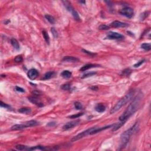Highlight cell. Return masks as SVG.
I'll return each instance as SVG.
<instances>
[{
    "label": "cell",
    "mask_w": 151,
    "mask_h": 151,
    "mask_svg": "<svg viewBox=\"0 0 151 151\" xmlns=\"http://www.w3.org/2000/svg\"><path fill=\"white\" fill-rule=\"evenodd\" d=\"M11 43L12 44V46H13L14 48L17 50H18L20 48V44H19L18 41L15 39H11Z\"/></svg>",
    "instance_id": "cell-16"
},
{
    "label": "cell",
    "mask_w": 151,
    "mask_h": 151,
    "mask_svg": "<svg viewBox=\"0 0 151 151\" xmlns=\"http://www.w3.org/2000/svg\"><path fill=\"white\" fill-rule=\"evenodd\" d=\"M0 105H1V107H2V108H4L5 109H8V108H11V106H10V105L4 103V102H3L2 101L1 102V103H0Z\"/></svg>",
    "instance_id": "cell-35"
},
{
    "label": "cell",
    "mask_w": 151,
    "mask_h": 151,
    "mask_svg": "<svg viewBox=\"0 0 151 151\" xmlns=\"http://www.w3.org/2000/svg\"><path fill=\"white\" fill-rule=\"evenodd\" d=\"M110 26L113 28H125L129 26V24L119 21H114L110 24Z\"/></svg>",
    "instance_id": "cell-10"
},
{
    "label": "cell",
    "mask_w": 151,
    "mask_h": 151,
    "mask_svg": "<svg viewBox=\"0 0 151 151\" xmlns=\"http://www.w3.org/2000/svg\"><path fill=\"white\" fill-rule=\"evenodd\" d=\"M32 93L33 94V95L34 96H36V97H38L39 96L41 95V93H40L39 91H34V92H32Z\"/></svg>",
    "instance_id": "cell-39"
},
{
    "label": "cell",
    "mask_w": 151,
    "mask_h": 151,
    "mask_svg": "<svg viewBox=\"0 0 151 151\" xmlns=\"http://www.w3.org/2000/svg\"><path fill=\"white\" fill-rule=\"evenodd\" d=\"M55 125H56V122H52L48 123L47 125V126L48 127H53L54 126H55Z\"/></svg>",
    "instance_id": "cell-40"
},
{
    "label": "cell",
    "mask_w": 151,
    "mask_h": 151,
    "mask_svg": "<svg viewBox=\"0 0 151 151\" xmlns=\"http://www.w3.org/2000/svg\"><path fill=\"white\" fill-rule=\"evenodd\" d=\"M138 128H139V124L137 122H136L133 126H132L131 128L125 131L122 134L121 136H120V146L121 149H123L125 146H126L127 144L129 142L131 136L137 131Z\"/></svg>",
    "instance_id": "cell-2"
},
{
    "label": "cell",
    "mask_w": 151,
    "mask_h": 151,
    "mask_svg": "<svg viewBox=\"0 0 151 151\" xmlns=\"http://www.w3.org/2000/svg\"><path fill=\"white\" fill-rule=\"evenodd\" d=\"M83 115H84V113H77L76 115H73L70 116H69V118L70 119H75V118H78L82 116Z\"/></svg>",
    "instance_id": "cell-30"
},
{
    "label": "cell",
    "mask_w": 151,
    "mask_h": 151,
    "mask_svg": "<svg viewBox=\"0 0 151 151\" xmlns=\"http://www.w3.org/2000/svg\"><path fill=\"white\" fill-rule=\"evenodd\" d=\"M72 73L68 70H64L63 72L61 73V76L65 79L70 78L72 77Z\"/></svg>",
    "instance_id": "cell-20"
},
{
    "label": "cell",
    "mask_w": 151,
    "mask_h": 151,
    "mask_svg": "<svg viewBox=\"0 0 151 151\" xmlns=\"http://www.w3.org/2000/svg\"><path fill=\"white\" fill-rule=\"evenodd\" d=\"M79 3H83V4H86V1H79Z\"/></svg>",
    "instance_id": "cell-42"
},
{
    "label": "cell",
    "mask_w": 151,
    "mask_h": 151,
    "mask_svg": "<svg viewBox=\"0 0 151 151\" xmlns=\"http://www.w3.org/2000/svg\"><path fill=\"white\" fill-rule=\"evenodd\" d=\"M92 90H98V88L97 87H94V86H93V87H92L90 88Z\"/></svg>",
    "instance_id": "cell-41"
},
{
    "label": "cell",
    "mask_w": 151,
    "mask_h": 151,
    "mask_svg": "<svg viewBox=\"0 0 151 151\" xmlns=\"http://www.w3.org/2000/svg\"><path fill=\"white\" fill-rule=\"evenodd\" d=\"M62 60L66 62H76L79 61V58L75 57H73V56H65L62 59Z\"/></svg>",
    "instance_id": "cell-14"
},
{
    "label": "cell",
    "mask_w": 151,
    "mask_h": 151,
    "mask_svg": "<svg viewBox=\"0 0 151 151\" xmlns=\"http://www.w3.org/2000/svg\"><path fill=\"white\" fill-rule=\"evenodd\" d=\"M55 74V73L53 72H47L46 73H45V74L44 75L43 77L42 80H46L50 79L51 77H53L54 76V75Z\"/></svg>",
    "instance_id": "cell-17"
},
{
    "label": "cell",
    "mask_w": 151,
    "mask_h": 151,
    "mask_svg": "<svg viewBox=\"0 0 151 151\" xmlns=\"http://www.w3.org/2000/svg\"><path fill=\"white\" fill-rule=\"evenodd\" d=\"M62 89L64 90H69L70 89V84H65L61 87Z\"/></svg>",
    "instance_id": "cell-29"
},
{
    "label": "cell",
    "mask_w": 151,
    "mask_h": 151,
    "mask_svg": "<svg viewBox=\"0 0 151 151\" xmlns=\"http://www.w3.org/2000/svg\"><path fill=\"white\" fill-rule=\"evenodd\" d=\"M135 90H130L128 94H126L122 98L119 102L113 107L112 109L110 110V114H113L115 113H116V111H118V110H120L123 106H125L126 103H129L130 100L132 99V98L133 97L134 95H135Z\"/></svg>",
    "instance_id": "cell-3"
},
{
    "label": "cell",
    "mask_w": 151,
    "mask_h": 151,
    "mask_svg": "<svg viewBox=\"0 0 151 151\" xmlns=\"http://www.w3.org/2000/svg\"><path fill=\"white\" fill-rule=\"evenodd\" d=\"M109 29H110V27L106 25H101L99 27V29L100 30H108Z\"/></svg>",
    "instance_id": "cell-33"
},
{
    "label": "cell",
    "mask_w": 151,
    "mask_h": 151,
    "mask_svg": "<svg viewBox=\"0 0 151 151\" xmlns=\"http://www.w3.org/2000/svg\"><path fill=\"white\" fill-rule=\"evenodd\" d=\"M15 148L18 151H29V147L22 145H17L15 146Z\"/></svg>",
    "instance_id": "cell-23"
},
{
    "label": "cell",
    "mask_w": 151,
    "mask_h": 151,
    "mask_svg": "<svg viewBox=\"0 0 151 151\" xmlns=\"http://www.w3.org/2000/svg\"><path fill=\"white\" fill-rule=\"evenodd\" d=\"M51 32H52L53 36V37H54L55 39H56V38H57V37H58V33H57V30L55 29V28H54V27L51 28Z\"/></svg>",
    "instance_id": "cell-28"
},
{
    "label": "cell",
    "mask_w": 151,
    "mask_h": 151,
    "mask_svg": "<svg viewBox=\"0 0 151 151\" xmlns=\"http://www.w3.org/2000/svg\"><path fill=\"white\" fill-rule=\"evenodd\" d=\"M145 60H142L139 61L137 62V63H136L135 65H134L133 67H135V68L139 67V66H140L143 63H144V62H145Z\"/></svg>",
    "instance_id": "cell-34"
},
{
    "label": "cell",
    "mask_w": 151,
    "mask_h": 151,
    "mask_svg": "<svg viewBox=\"0 0 151 151\" xmlns=\"http://www.w3.org/2000/svg\"><path fill=\"white\" fill-rule=\"evenodd\" d=\"M22 57L21 55H19V56H17L15 57V58H14V61L17 63H21V62L22 61Z\"/></svg>",
    "instance_id": "cell-32"
},
{
    "label": "cell",
    "mask_w": 151,
    "mask_h": 151,
    "mask_svg": "<svg viewBox=\"0 0 151 151\" xmlns=\"http://www.w3.org/2000/svg\"><path fill=\"white\" fill-rule=\"evenodd\" d=\"M28 99H29V100L30 102H31V103H32L33 104H35L36 105H37V106L43 107L44 106L43 103H41V102H40V100H39V99L37 98V97L30 96V97H29Z\"/></svg>",
    "instance_id": "cell-11"
},
{
    "label": "cell",
    "mask_w": 151,
    "mask_h": 151,
    "mask_svg": "<svg viewBox=\"0 0 151 151\" xmlns=\"http://www.w3.org/2000/svg\"><path fill=\"white\" fill-rule=\"evenodd\" d=\"M39 75V73L38 70L35 68H31L29 70L27 73L28 77L31 80H34L37 78Z\"/></svg>",
    "instance_id": "cell-9"
},
{
    "label": "cell",
    "mask_w": 151,
    "mask_h": 151,
    "mask_svg": "<svg viewBox=\"0 0 151 151\" xmlns=\"http://www.w3.org/2000/svg\"><path fill=\"white\" fill-rule=\"evenodd\" d=\"M82 51H83V53H86V54H87L88 55H89V56H96V54H94V53H91V52H90V51H87L86 50H82Z\"/></svg>",
    "instance_id": "cell-37"
},
{
    "label": "cell",
    "mask_w": 151,
    "mask_h": 151,
    "mask_svg": "<svg viewBox=\"0 0 151 151\" xmlns=\"http://www.w3.org/2000/svg\"><path fill=\"white\" fill-rule=\"evenodd\" d=\"M74 107L77 110H82L83 109V105L82 104V103L79 102H76L74 103Z\"/></svg>",
    "instance_id": "cell-26"
},
{
    "label": "cell",
    "mask_w": 151,
    "mask_h": 151,
    "mask_svg": "<svg viewBox=\"0 0 151 151\" xmlns=\"http://www.w3.org/2000/svg\"><path fill=\"white\" fill-rule=\"evenodd\" d=\"M100 66L98 65H94V64H87V65H84V66L82 67V68L80 69V71L81 72H84V71H86L87 70L90 69V68H94V67H97Z\"/></svg>",
    "instance_id": "cell-13"
},
{
    "label": "cell",
    "mask_w": 151,
    "mask_h": 151,
    "mask_svg": "<svg viewBox=\"0 0 151 151\" xmlns=\"http://www.w3.org/2000/svg\"><path fill=\"white\" fill-rule=\"evenodd\" d=\"M143 94L142 93H139L132 100V102L125 110L123 113L119 117V120L121 122L126 121L128 118H130L134 113L138 109L140 106L141 100H142Z\"/></svg>",
    "instance_id": "cell-1"
},
{
    "label": "cell",
    "mask_w": 151,
    "mask_h": 151,
    "mask_svg": "<svg viewBox=\"0 0 151 151\" xmlns=\"http://www.w3.org/2000/svg\"><path fill=\"white\" fill-rule=\"evenodd\" d=\"M42 34H43V37L44 38V40H46L47 43L49 44L50 38H49V36H48V34H47V32H46V31H43Z\"/></svg>",
    "instance_id": "cell-25"
},
{
    "label": "cell",
    "mask_w": 151,
    "mask_h": 151,
    "mask_svg": "<svg viewBox=\"0 0 151 151\" xmlns=\"http://www.w3.org/2000/svg\"><path fill=\"white\" fill-rule=\"evenodd\" d=\"M141 47L146 51H150L151 49V45L150 43H143L141 45Z\"/></svg>",
    "instance_id": "cell-24"
},
{
    "label": "cell",
    "mask_w": 151,
    "mask_h": 151,
    "mask_svg": "<svg viewBox=\"0 0 151 151\" xmlns=\"http://www.w3.org/2000/svg\"><path fill=\"white\" fill-rule=\"evenodd\" d=\"M45 18H46V20L48 21L50 24H54L55 23V18L53 16L48 14H46L45 15Z\"/></svg>",
    "instance_id": "cell-22"
},
{
    "label": "cell",
    "mask_w": 151,
    "mask_h": 151,
    "mask_svg": "<svg viewBox=\"0 0 151 151\" xmlns=\"http://www.w3.org/2000/svg\"><path fill=\"white\" fill-rule=\"evenodd\" d=\"M96 128L97 127H92V128L86 130L85 131H83L82 132L80 133H79L78 135H77L76 136H74V137L72 139L71 141L72 142L77 141V140H79V139H82L83 137H85V136H87V135H91V133H92Z\"/></svg>",
    "instance_id": "cell-5"
},
{
    "label": "cell",
    "mask_w": 151,
    "mask_h": 151,
    "mask_svg": "<svg viewBox=\"0 0 151 151\" xmlns=\"http://www.w3.org/2000/svg\"><path fill=\"white\" fill-rule=\"evenodd\" d=\"M80 123V120H76V121H72V122H69L65 124L63 126V129L65 130H69V129H72L74 127L76 126L79 124Z\"/></svg>",
    "instance_id": "cell-8"
},
{
    "label": "cell",
    "mask_w": 151,
    "mask_h": 151,
    "mask_svg": "<svg viewBox=\"0 0 151 151\" xmlns=\"http://www.w3.org/2000/svg\"><path fill=\"white\" fill-rule=\"evenodd\" d=\"M25 126L23 123L22 124H17V125L12 126L11 128V129L12 130H20L22 129H25Z\"/></svg>",
    "instance_id": "cell-18"
},
{
    "label": "cell",
    "mask_w": 151,
    "mask_h": 151,
    "mask_svg": "<svg viewBox=\"0 0 151 151\" xmlns=\"http://www.w3.org/2000/svg\"><path fill=\"white\" fill-rule=\"evenodd\" d=\"M149 14V12L148 11H145V12L142 13L141 15H140V20H145V19L146 18L147 16H148Z\"/></svg>",
    "instance_id": "cell-27"
},
{
    "label": "cell",
    "mask_w": 151,
    "mask_h": 151,
    "mask_svg": "<svg viewBox=\"0 0 151 151\" xmlns=\"http://www.w3.org/2000/svg\"><path fill=\"white\" fill-rule=\"evenodd\" d=\"M15 90H16V91H17V92H21V93H24L25 92V90L24 89H22V88L18 86L15 87Z\"/></svg>",
    "instance_id": "cell-38"
},
{
    "label": "cell",
    "mask_w": 151,
    "mask_h": 151,
    "mask_svg": "<svg viewBox=\"0 0 151 151\" xmlns=\"http://www.w3.org/2000/svg\"><path fill=\"white\" fill-rule=\"evenodd\" d=\"M125 122H126V121H123V122H121V123H118L114 124L113 126L112 127L113 128L112 129H111V130H112L113 132L116 131L117 130L120 129V128L125 123Z\"/></svg>",
    "instance_id": "cell-19"
},
{
    "label": "cell",
    "mask_w": 151,
    "mask_h": 151,
    "mask_svg": "<svg viewBox=\"0 0 151 151\" xmlns=\"http://www.w3.org/2000/svg\"><path fill=\"white\" fill-rule=\"evenodd\" d=\"M62 3L63 4L64 6L67 9V11H68L70 13H72L74 20L77 21H80L81 20L79 15V14L77 13V11L74 10V8L73 7V6L72 5V4L69 1H62Z\"/></svg>",
    "instance_id": "cell-4"
},
{
    "label": "cell",
    "mask_w": 151,
    "mask_h": 151,
    "mask_svg": "<svg viewBox=\"0 0 151 151\" xmlns=\"http://www.w3.org/2000/svg\"><path fill=\"white\" fill-rule=\"evenodd\" d=\"M18 112L23 114H29L31 111V109L30 108H22L18 109Z\"/></svg>",
    "instance_id": "cell-21"
},
{
    "label": "cell",
    "mask_w": 151,
    "mask_h": 151,
    "mask_svg": "<svg viewBox=\"0 0 151 151\" xmlns=\"http://www.w3.org/2000/svg\"><path fill=\"white\" fill-rule=\"evenodd\" d=\"M107 38L110 40H122L124 38V36L118 32L110 31L107 35Z\"/></svg>",
    "instance_id": "cell-7"
},
{
    "label": "cell",
    "mask_w": 151,
    "mask_h": 151,
    "mask_svg": "<svg viewBox=\"0 0 151 151\" xmlns=\"http://www.w3.org/2000/svg\"><path fill=\"white\" fill-rule=\"evenodd\" d=\"M96 74V72H90V73H86V74H85L83 75V76L82 77V78H86V77H90V76H93L95 75Z\"/></svg>",
    "instance_id": "cell-31"
},
{
    "label": "cell",
    "mask_w": 151,
    "mask_h": 151,
    "mask_svg": "<svg viewBox=\"0 0 151 151\" xmlns=\"http://www.w3.org/2000/svg\"><path fill=\"white\" fill-rule=\"evenodd\" d=\"M24 125L25 128H30V127H33V126H36L37 125H39V122H37V120H29V121L26 122H25L24 123H23Z\"/></svg>",
    "instance_id": "cell-12"
},
{
    "label": "cell",
    "mask_w": 151,
    "mask_h": 151,
    "mask_svg": "<svg viewBox=\"0 0 151 151\" xmlns=\"http://www.w3.org/2000/svg\"><path fill=\"white\" fill-rule=\"evenodd\" d=\"M120 14L121 15H124L126 17L128 18H132L134 16V11L130 7H125L123 8L120 11Z\"/></svg>",
    "instance_id": "cell-6"
},
{
    "label": "cell",
    "mask_w": 151,
    "mask_h": 151,
    "mask_svg": "<svg viewBox=\"0 0 151 151\" xmlns=\"http://www.w3.org/2000/svg\"><path fill=\"white\" fill-rule=\"evenodd\" d=\"M130 73H131V70H130L129 68H127V69L124 70L122 72L123 74L124 75H126V76L129 75Z\"/></svg>",
    "instance_id": "cell-36"
},
{
    "label": "cell",
    "mask_w": 151,
    "mask_h": 151,
    "mask_svg": "<svg viewBox=\"0 0 151 151\" xmlns=\"http://www.w3.org/2000/svg\"><path fill=\"white\" fill-rule=\"evenodd\" d=\"M95 110L99 113L104 112L106 110V107L102 103H98L95 107Z\"/></svg>",
    "instance_id": "cell-15"
}]
</instances>
